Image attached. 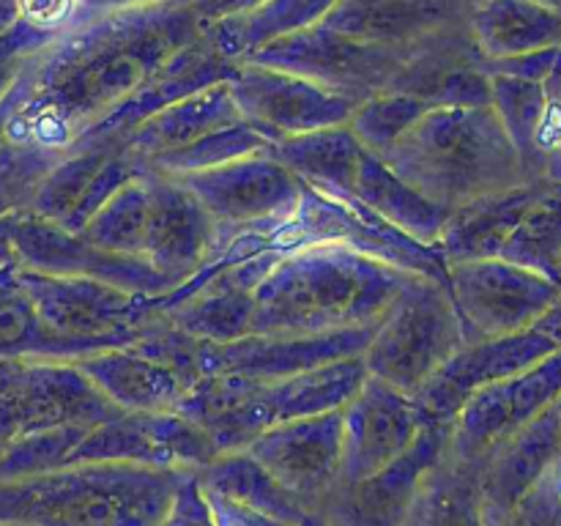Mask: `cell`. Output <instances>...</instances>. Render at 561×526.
I'll list each match as a JSON object with an SVG mask.
<instances>
[{
	"label": "cell",
	"instance_id": "obj_42",
	"mask_svg": "<svg viewBox=\"0 0 561 526\" xmlns=\"http://www.w3.org/2000/svg\"><path fill=\"white\" fill-rule=\"evenodd\" d=\"M60 153L38 142L5 140L0 146V217L27 211Z\"/></svg>",
	"mask_w": 561,
	"mask_h": 526
},
{
	"label": "cell",
	"instance_id": "obj_36",
	"mask_svg": "<svg viewBox=\"0 0 561 526\" xmlns=\"http://www.w3.org/2000/svg\"><path fill=\"white\" fill-rule=\"evenodd\" d=\"M559 255H561V184L546 181L529 203L526 214L515 230L510 233L507 244L502 247L504 261L518 266L535 268L546 274L553 283L559 279Z\"/></svg>",
	"mask_w": 561,
	"mask_h": 526
},
{
	"label": "cell",
	"instance_id": "obj_8",
	"mask_svg": "<svg viewBox=\"0 0 561 526\" xmlns=\"http://www.w3.org/2000/svg\"><path fill=\"white\" fill-rule=\"evenodd\" d=\"M411 49L414 47L405 49L359 42V38H351L318 22V25L266 44L244 64L294 71L329 91L362 102L373 93L389 91L394 77L409 60Z\"/></svg>",
	"mask_w": 561,
	"mask_h": 526
},
{
	"label": "cell",
	"instance_id": "obj_54",
	"mask_svg": "<svg viewBox=\"0 0 561 526\" xmlns=\"http://www.w3.org/2000/svg\"><path fill=\"white\" fill-rule=\"evenodd\" d=\"M305 526H327V524H323V521L318 518V515H310V518L305 521Z\"/></svg>",
	"mask_w": 561,
	"mask_h": 526
},
{
	"label": "cell",
	"instance_id": "obj_22",
	"mask_svg": "<svg viewBox=\"0 0 561 526\" xmlns=\"http://www.w3.org/2000/svg\"><path fill=\"white\" fill-rule=\"evenodd\" d=\"M236 66L239 64L222 58L211 47V42L203 36L201 42L190 44L181 53H175L168 64L159 66L124 104H118L113 113L104 115L75 146H80V142H124L129 132H135L142 121L151 118L153 113H159L168 104L179 102V99L190 96L201 88L214 85V82H228L233 77Z\"/></svg>",
	"mask_w": 561,
	"mask_h": 526
},
{
	"label": "cell",
	"instance_id": "obj_37",
	"mask_svg": "<svg viewBox=\"0 0 561 526\" xmlns=\"http://www.w3.org/2000/svg\"><path fill=\"white\" fill-rule=\"evenodd\" d=\"M118 146L121 142H80V146L66 148L53 170L44 175L31 203V211L55 225H66L91 181L96 179V173Z\"/></svg>",
	"mask_w": 561,
	"mask_h": 526
},
{
	"label": "cell",
	"instance_id": "obj_30",
	"mask_svg": "<svg viewBox=\"0 0 561 526\" xmlns=\"http://www.w3.org/2000/svg\"><path fill=\"white\" fill-rule=\"evenodd\" d=\"M365 151L348 124L285 137L272 146L274 159H279L301 184L340 203L351 197Z\"/></svg>",
	"mask_w": 561,
	"mask_h": 526
},
{
	"label": "cell",
	"instance_id": "obj_52",
	"mask_svg": "<svg viewBox=\"0 0 561 526\" xmlns=\"http://www.w3.org/2000/svg\"><path fill=\"white\" fill-rule=\"evenodd\" d=\"M164 3V0H77V16L75 22L93 20V16L113 14V11H126V9H140V5H153ZM71 22V25H75Z\"/></svg>",
	"mask_w": 561,
	"mask_h": 526
},
{
	"label": "cell",
	"instance_id": "obj_27",
	"mask_svg": "<svg viewBox=\"0 0 561 526\" xmlns=\"http://www.w3.org/2000/svg\"><path fill=\"white\" fill-rule=\"evenodd\" d=\"M466 27L482 60L561 47V14L540 0H474Z\"/></svg>",
	"mask_w": 561,
	"mask_h": 526
},
{
	"label": "cell",
	"instance_id": "obj_58",
	"mask_svg": "<svg viewBox=\"0 0 561 526\" xmlns=\"http://www.w3.org/2000/svg\"><path fill=\"white\" fill-rule=\"evenodd\" d=\"M0 526H16V524H0Z\"/></svg>",
	"mask_w": 561,
	"mask_h": 526
},
{
	"label": "cell",
	"instance_id": "obj_45",
	"mask_svg": "<svg viewBox=\"0 0 561 526\" xmlns=\"http://www.w3.org/2000/svg\"><path fill=\"white\" fill-rule=\"evenodd\" d=\"M507 526H561V458L526 491Z\"/></svg>",
	"mask_w": 561,
	"mask_h": 526
},
{
	"label": "cell",
	"instance_id": "obj_16",
	"mask_svg": "<svg viewBox=\"0 0 561 526\" xmlns=\"http://www.w3.org/2000/svg\"><path fill=\"white\" fill-rule=\"evenodd\" d=\"M247 453L294 493L310 513L337 488L343 464V416L327 411L316 416L283 420L263 431Z\"/></svg>",
	"mask_w": 561,
	"mask_h": 526
},
{
	"label": "cell",
	"instance_id": "obj_26",
	"mask_svg": "<svg viewBox=\"0 0 561 526\" xmlns=\"http://www.w3.org/2000/svg\"><path fill=\"white\" fill-rule=\"evenodd\" d=\"M542 184L546 181H524L518 186L488 192L453 208L438 236V250L444 261L458 263L502 255V247L507 244L510 233L520 222Z\"/></svg>",
	"mask_w": 561,
	"mask_h": 526
},
{
	"label": "cell",
	"instance_id": "obj_21",
	"mask_svg": "<svg viewBox=\"0 0 561 526\" xmlns=\"http://www.w3.org/2000/svg\"><path fill=\"white\" fill-rule=\"evenodd\" d=\"M559 458L561 436L553 405L488 449L477 464V485L488 526H507L526 491Z\"/></svg>",
	"mask_w": 561,
	"mask_h": 526
},
{
	"label": "cell",
	"instance_id": "obj_44",
	"mask_svg": "<svg viewBox=\"0 0 561 526\" xmlns=\"http://www.w3.org/2000/svg\"><path fill=\"white\" fill-rule=\"evenodd\" d=\"M526 175L531 181L561 184V75L548 80V102L531 142Z\"/></svg>",
	"mask_w": 561,
	"mask_h": 526
},
{
	"label": "cell",
	"instance_id": "obj_57",
	"mask_svg": "<svg viewBox=\"0 0 561 526\" xmlns=\"http://www.w3.org/2000/svg\"><path fill=\"white\" fill-rule=\"evenodd\" d=\"M3 449H5V444H3V442H0V453H3Z\"/></svg>",
	"mask_w": 561,
	"mask_h": 526
},
{
	"label": "cell",
	"instance_id": "obj_1",
	"mask_svg": "<svg viewBox=\"0 0 561 526\" xmlns=\"http://www.w3.org/2000/svg\"><path fill=\"white\" fill-rule=\"evenodd\" d=\"M203 36L201 20L179 0L75 22L33 55L31 91L11 118L9 140L66 151Z\"/></svg>",
	"mask_w": 561,
	"mask_h": 526
},
{
	"label": "cell",
	"instance_id": "obj_17",
	"mask_svg": "<svg viewBox=\"0 0 561 526\" xmlns=\"http://www.w3.org/2000/svg\"><path fill=\"white\" fill-rule=\"evenodd\" d=\"M343 416V464L337 485H351L383 469L405 453L427 425L425 411L411 395L367 373L359 392L340 409Z\"/></svg>",
	"mask_w": 561,
	"mask_h": 526
},
{
	"label": "cell",
	"instance_id": "obj_50",
	"mask_svg": "<svg viewBox=\"0 0 561 526\" xmlns=\"http://www.w3.org/2000/svg\"><path fill=\"white\" fill-rule=\"evenodd\" d=\"M179 3H184L201 20V25H208V22L241 14V11L252 9V5L263 3V0H179Z\"/></svg>",
	"mask_w": 561,
	"mask_h": 526
},
{
	"label": "cell",
	"instance_id": "obj_33",
	"mask_svg": "<svg viewBox=\"0 0 561 526\" xmlns=\"http://www.w3.org/2000/svg\"><path fill=\"white\" fill-rule=\"evenodd\" d=\"M195 477L206 491L233 499V502L247 504L252 510H261V513L283 521L285 526H305V521L316 515L294 493L285 491L247 449L219 453L203 469H197Z\"/></svg>",
	"mask_w": 561,
	"mask_h": 526
},
{
	"label": "cell",
	"instance_id": "obj_4",
	"mask_svg": "<svg viewBox=\"0 0 561 526\" xmlns=\"http://www.w3.org/2000/svg\"><path fill=\"white\" fill-rule=\"evenodd\" d=\"M190 471L113 460L69 464L0 482V524L157 526Z\"/></svg>",
	"mask_w": 561,
	"mask_h": 526
},
{
	"label": "cell",
	"instance_id": "obj_34",
	"mask_svg": "<svg viewBox=\"0 0 561 526\" xmlns=\"http://www.w3.org/2000/svg\"><path fill=\"white\" fill-rule=\"evenodd\" d=\"M367 365L362 354L343 356L327 365L310 367L296 376L268 381V398L274 409V425L296 416H316L340 411L365 384Z\"/></svg>",
	"mask_w": 561,
	"mask_h": 526
},
{
	"label": "cell",
	"instance_id": "obj_56",
	"mask_svg": "<svg viewBox=\"0 0 561 526\" xmlns=\"http://www.w3.org/2000/svg\"><path fill=\"white\" fill-rule=\"evenodd\" d=\"M540 3L551 5V9H557V11H559V14H561V0H540Z\"/></svg>",
	"mask_w": 561,
	"mask_h": 526
},
{
	"label": "cell",
	"instance_id": "obj_2",
	"mask_svg": "<svg viewBox=\"0 0 561 526\" xmlns=\"http://www.w3.org/2000/svg\"><path fill=\"white\" fill-rule=\"evenodd\" d=\"M409 274L334 241L277 252L255 285L250 334L370 329Z\"/></svg>",
	"mask_w": 561,
	"mask_h": 526
},
{
	"label": "cell",
	"instance_id": "obj_13",
	"mask_svg": "<svg viewBox=\"0 0 561 526\" xmlns=\"http://www.w3.org/2000/svg\"><path fill=\"white\" fill-rule=\"evenodd\" d=\"M217 455L211 438L179 411H121L85 433L69 464L113 460L148 469L197 471Z\"/></svg>",
	"mask_w": 561,
	"mask_h": 526
},
{
	"label": "cell",
	"instance_id": "obj_40",
	"mask_svg": "<svg viewBox=\"0 0 561 526\" xmlns=\"http://www.w3.org/2000/svg\"><path fill=\"white\" fill-rule=\"evenodd\" d=\"M427 104L403 91H381L362 99L348 118V129L367 151L383 153L427 113Z\"/></svg>",
	"mask_w": 561,
	"mask_h": 526
},
{
	"label": "cell",
	"instance_id": "obj_9",
	"mask_svg": "<svg viewBox=\"0 0 561 526\" xmlns=\"http://www.w3.org/2000/svg\"><path fill=\"white\" fill-rule=\"evenodd\" d=\"M173 179H179L214 219L217 247L236 233L277 228L305 197V184L274 159L272 151Z\"/></svg>",
	"mask_w": 561,
	"mask_h": 526
},
{
	"label": "cell",
	"instance_id": "obj_7",
	"mask_svg": "<svg viewBox=\"0 0 561 526\" xmlns=\"http://www.w3.org/2000/svg\"><path fill=\"white\" fill-rule=\"evenodd\" d=\"M197 345L164 318L153 332L118 348L82 356L77 365L121 411H175L201 378Z\"/></svg>",
	"mask_w": 561,
	"mask_h": 526
},
{
	"label": "cell",
	"instance_id": "obj_10",
	"mask_svg": "<svg viewBox=\"0 0 561 526\" xmlns=\"http://www.w3.org/2000/svg\"><path fill=\"white\" fill-rule=\"evenodd\" d=\"M447 274L469 343L531 329L561 294L551 277L504 258L447 263Z\"/></svg>",
	"mask_w": 561,
	"mask_h": 526
},
{
	"label": "cell",
	"instance_id": "obj_41",
	"mask_svg": "<svg viewBox=\"0 0 561 526\" xmlns=\"http://www.w3.org/2000/svg\"><path fill=\"white\" fill-rule=\"evenodd\" d=\"M548 102V82L524 80L513 75H491V107L496 110L510 142L518 151L520 164L529 162L531 142Z\"/></svg>",
	"mask_w": 561,
	"mask_h": 526
},
{
	"label": "cell",
	"instance_id": "obj_19",
	"mask_svg": "<svg viewBox=\"0 0 561 526\" xmlns=\"http://www.w3.org/2000/svg\"><path fill=\"white\" fill-rule=\"evenodd\" d=\"M559 345L540 329H524L515 334H502V338H485L466 343L427 378L425 387L414 395L416 405L425 411L427 420L447 422L458 416L460 405L493 381L524 373L526 367L537 365L553 354Z\"/></svg>",
	"mask_w": 561,
	"mask_h": 526
},
{
	"label": "cell",
	"instance_id": "obj_3",
	"mask_svg": "<svg viewBox=\"0 0 561 526\" xmlns=\"http://www.w3.org/2000/svg\"><path fill=\"white\" fill-rule=\"evenodd\" d=\"M381 159L447 211L531 181L493 107L427 110Z\"/></svg>",
	"mask_w": 561,
	"mask_h": 526
},
{
	"label": "cell",
	"instance_id": "obj_15",
	"mask_svg": "<svg viewBox=\"0 0 561 526\" xmlns=\"http://www.w3.org/2000/svg\"><path fill=\"white\" fill-rule=\"evenodd\" d=\"M447 444V422H427L400 458L359 482L334 488L316 515L327 526H405L422 477L444 458Z\"/></svg>",
	"mask_w": 561,
	"mask_h": 526
},
{
	"label": "cell",
	"instance_id": "obj_20",
	"mask_svg": "<svg viewBox=\"0 0 561 526\" xmlns=\"http://www.w3.org/2000/svg\"><path fill=\"white\" fill-rule=\"evenodd\" d=\"M370 329H345L327 334H244L230 343L197 345V370L239 373L257 381H279L310 367L365 354Z\"/></svg>",
	"mask_w": 561,
	"mask_h": 526
},
{
	"label": "cell",
	"instance_id": "obj_24",
	"mask_svg": "<svg viewBox=\"0 0 561 526\" xmlns=\"http://www.w3.org/2000/svg\"><path fill=\"white\" fill-rule=\"evenodd\" d=\"M449 31L416 44L389 91L411 93L431 110L491 107V75L482 69L471 36L469 42H449Z\"/></svg>",
	"mask_w": 561,
	"mask_h": 526
},
{
	"label": "cell",
	"instance_id": "obj_11",
	"mask_svg": "<svg viewBox=\"0 0 561 526\" xmlns=\"http://www.w3.org/2000/svg\"><path fill=\"white\" fill-rule=\"evenodd\" d=\"M228 85L241 121L268 142L348 124L359 104L294 71L261 64H239Z\"/></svg>",
	"mask_w": 561,
	"mask_h": 526
},
{
	"label": "cell",
	"instance_id": "obj_51",
	"mask_svg": "<svg viewBox=\"0 0 561 526\" xmlns=\"http://www.w3.org/2000/svg\"><path fill=\"white\" fill-rule=\"evenodd\" d=\"M31 60H27V66H25V69H22V75L16 77L14 85L9 88V93H5V96L0 99V146H3V142L9 140L11 118H14L16 107H20V104L25 102L27 91H31Z\"/></svg>",
	"mask_w": 561,
	"mask_h": 526
},
{
	"label": "cell",
	"instance_id": "obj_32",
	"mask_svg": "<svg viewBox=\"0 0 561 526\" xmlns=\"http://www.w3.org/2000/svg\"><path fill=\"white\" fill-rule=\"evenodd\" d=\"M96 351H104V345L49 332L22 288L16 266H0V359L77 362Z\"/></svg>",
	"mask_w": 561,
	"mask_h": 526
},
{
	"label": "cell",
	"instance_id": "obj_39",
	"mask_svg": "<svg viewBox=\"0 0 561 526\" xmlns=\"http://www.w3.org/2000/svg\"><path fill=\"white\" fill-rule=\"evenodd\" d=\"M148 217V186L142 173H137L129 184L121 186L80 230L82 239L104 250L124 252V255L142 258V236H146ZM146 261V258H142Z\"/></svg>",
	"mask_w": 561,
	"mask_h": 526
},
{
	"label": "cell",
	"instance_id": "obj_29",
	"mask_svg": "<svg viewBox=\"0 0 561 526\" xmlns=\"http://www.w3.org/2000/svg\"><path fill=\"white\" fill-rule=\"evenodd\" d=\"M345 206L376 214L378 219L425 247H438V236L449 217L447 208L420 195L373 151H365L362 157L359 173H356L354 190H351Z\"/></svg>",
	"mask_w": 561,
	"mask_h": 526
},
{
	"label": "cell",
	"instance_id": "obj_55",
	"mask_svg": "<svg viewBox=\"0 0 561 526\" xmlns=\"http://www.w3.org/2000/svg\"><path fill=\"white\" fill-rule=\"evenodd\" d=\"M553 411H557V420H559V436H561V395L557 398V403H553Z\"/></svg>",
	"mask_w": 561,
	"mask_h": 526
},
{
	"label": "cell",
	"instance_id": "obj_48",
	"mask_svg": "<svg viewBox=\"0 0 561 526\" xmlns=\"http://www.w3.org/2000/svg\"><path fill=\"white\" fill-rule=\"evenodd\" d=\"M16 11L31 27L58 36L75 22L77 0H16Z\"/></svg>",
	"mask_w": 561,
	"mask_h": 526
},
{
	"label": "cell",
	"instance_id": "obj_18",
	"mask_svg": "<svg viewBox=\"0 0 561 526\" xmlns=\"http://www.w3.org/2000/svg\"><path fill=\"white\" fill-rule=\"evenodd\" d=\"M140 173L148 186L142 258L175 288L217 258V225L179 179L153 170Z\"/></svg>",
	"mask_w": 561,
	"mask_h": 526
},
{
	"label": "cell",
	"instance_id": "obj_46",
	"mask_svg": "<svg viewBox=\"0 0 561 526\" xmlns=\"http://www.w3.org/2000/svg\"><path fill=\"white\" fill-rule=\"evenodd\" d=\"M53 38L55 36L36 31V27H31L22 20H16L9 31L0 33V99L14 85L16 77L27 66V60L36 53H42Z\"/></svg>",
	"mask_w": 561,
	"mask_h": 526
},
{
	"label": "cell",
	"instance_id": "obj_23",
	"mask_svg": "<svg viewBox=\"0 0 561 526\" xmlns=\"http://www.w3.org/2000/svg\"><path fill=\"white\" fill-rule=\"evenodd\" d=\"M181 416L201 427L217 453L247 449L274 425L268 381L239 373H206L175 405Z\"/></svg>",
	"mask_w": 561,
	"mask_h": 526
},
{
	"label": "cell",
	"instance_id": "obj_35",
	"mask_svg": "<svg viewBox=\"0 0 561 526\" xmlns=\"http://www.w3.org/2000/svg\"><path fill=\"white\" fill-rule=\"evenodd\" d=\"M405 526H488L477 466L444 458L422 477Z\"/></svg>",
	"mask_w": 561,
	"mask_h": 526
},
{
	"label": "cell",
	"instance_id": "obj_31",
	"mask_svg": "<svg viewBox=\"0 0 561 526\" xmlns=\"http://www.w3.org/2000/svg\"><path fill=\"white\" fill-rule=\"evenodd\" d=\"M337 0H263L241 14L203 25V33L222 58L244 64L257 49L327 20Z\"/></svg>",
	"mask_w": 561,
	"mask_h": 526
},
{
	"label": "cell",
	"instance_id": "obj_14",
	"mask_svg": "<svg viewBox=\"0 0 561 526\" xmlns=\"http://www.w3.org/2000/svg\"><path fill=\"white\" fill-rule=\"evenodd\" d=\"M11 244L16 266L31 272L102 279L142 296H162L173 290V285L142 258L91 244L80 233H71L33 211H22L16 217Z\"/></svg>",
	"mask_w": 561,
	"mask_h": 526
},
{
	"label": "cell",
	"instance_id": "obj_53",
	"mask_svg": "<svg viewBox=\"0 0 561 526\" xmlns=\"http://www.w3.org/2000/svg\"><path fill=\"white\" fill-rule=\"evenodd\" d=\"M31 211V208H27ZM22 211L0 217V266H16L14 261V244H11V233H14V222Z\"/></svg>",
	"mask_w": 561,
	"mask_h": 526
},
{
	"label": "cell",
	"instance_id": "obj_38",
	"mask_svg": "<svg viewBox=\"0 0 561 526\" xmlns=\"http://www.w3.org/2000/svg\"><path fill=\"white\" fill-rule=\"evenodd\" d=\"M272 146L274 142H268L261 132H255L250 124L241 121V124L208 132V135L175 148V151L159 153V157L137 164V168L153 170V173H164V175H186V173H197V170L219 168V164H228L233 162V159L250 157V153L272 151Z\"/></svg>",
	"mask_w": 561,
	"mask_h": 526
},
{
	"label": "cell",
	"instance_id": "obj_49",
	"mask_svg": "<svg viewBox=\"0 0 561 526\" xmlns=\"http://www.w3.org/2000/svg\"><path fill=\"white\" fill-rule=\"evenodd\" d=\"M203 496H206L208 510H211V518L217 526H285L283 521L272 518V515L261 513V510H252L247 504L233 502V499L206 491V488H203Z\"/></svg>",
	"mask_w": 561,
	"mask_h": 526
},
{
	"label": "cell",
	"instance_id": "obj_25",
	"mask_svg": "<svg viewBox=\"0 0 561 526\" xmlns=\"http://www.w3.org/2000/svg\"><path fill=\"white\" fill-rule=\"evenodd\" d=\"M453 0H337L323 25L387 47H416L455 25Z\"/></svg>",
	"mask_w": 561,
	"mask_h": 526
},
{
	"label": "cell",
	"instance_id": "obj_47",
	"mask_svg": "<svg viewBox=\"0 0 561 526\" xmlns=\"http://www.w3.org/2000/svg\"><path fill=\"white\" fill-rule=\"evenodd\" d=\"M157 526H217L211 518V510H208L206 496H203V488L197 482L195 471L184 477L179 482L173 493V502H170L168 513L162 515Z\"/></svg>",
	"mask_w": 561,
	"mask_h": 526
},
{
	"label": "cell",
	"instance_id": "obj_28",
	"mask_svg": "<svg viewBox=\"0 0 561 526\" xmlns=\"http://www.w3.org/2000/svg\"><path fill=\"white\" fill-rule=\"evenodd\" d=\"M233 124H241V113L236 107L230 85L214 82V85L201 88L142 121L135 132L124 137V146L137 159V164H142L159 153L175 151L208 132Z\"/></svg>",
	"mask_w": 561,
	"mask_h": 526
},
{
	"label": "cell",
	"instance_id": "obj_43",
	"mask_svg": "<svg viewBox=\"0 0 561 526\" xmlns=\"http://www.w3.org/2000/svg\"><path fill=\"white\" fill-rule=\"evenodd\" d=\"M88 431L91 427L85 425H64L20 436L0 453V482L22 480V477L44 474V471L69 466L71 453L85 438Z\"/></svg>",
	"mask_w": 561,
	"mask_h": 526
},
{
	"label": "cell",
	"instance_id": "obj_12",
	"mask_svg": "<svg viewBox=\"0 0 561 526\" xmlns=\"http://www.w3.org/2000/svg\"><path fill=\"white\" fill-rule=\"evenodd\" d=\"M561 395V348L524 373L477 389L449 425V458L477 466L482 455L551 409Z\"/></svg>",
	"mask_w": 561,
	"mask_h": 526
},
{
	"label": "cell",
	"instance_id": "obj_5",
	"mask_svg": "<svg viewBox=\"0 0 561 526\" xmlns=\"http://www.w3.org/2000/svg\"><path fill=\"white\" fill-rule=\"evenodd\" d=\"M466 343L463 318L447 285L425 274H409L373 323L362 359L370 376L414 398L427 378Z\"/></svg>",
	"mask_w": 561,
	"mask_h": 526
},
{
	"label": "cell",
	"instance_id": "obj_6",
	"mask_svg": "<svg viewBox=\"0 0 561 526\" xmlns=\"http://www.w3.org/2000/svg\"><path fill=\"white\" fill-rule=\"evenodd\" d=\"M16 277L44 327L60 338L118 348L164 323L159 296L129 294L102 279L42 274L20 266Z\"/></svg>",
	"mask_w": 561,
	"mask_h": 526
}]
</instances>
